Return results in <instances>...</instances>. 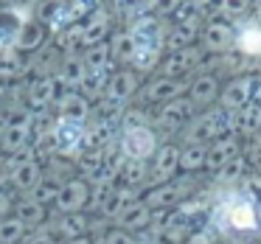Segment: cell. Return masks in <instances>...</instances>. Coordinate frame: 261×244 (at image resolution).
Listing matches in <instances>:
<instances>
[{"label":"cell","instance_id":"d6a6232c","mask_svg":"<svg viewBox=\"0 0 261 244\" xmlns=\"http://www.w3.org/2000/svg\"><path fill=\"white\" fill-rule=\"evenodd\" d=\"M110 53H113V62H124L129 65L132 57H135V45H132V37L129 31H115L113 37H110Z\"/></svg>","mask_w":261,"mask_h":244},{"label":"cell","instance_id":"7dc6e473","mask_svg":"<svg viewBox=\"0 0 261 244\" xmlns=\"http://www.w3.org/2000/svg\"><path fill=\"white\" fill-rule=\"evenodd\" d=\"M6 98H9V87L6 82H0V104H6Z\"/></svg>","mask_w":261,"mask_h":244},{"label":"cell","instance_id":"8992f818","mask_svg":"<svg viewBox=\"0 0 261 244\" xmlns=\"http://www.w3.org/2000/svg\"><path fill=\"white\" fill-rule=\"evenodd\" d=\"M194 79V76H191ZM191 79H171V76H154L152 82H146V85L138 90V101L141 104H154V107H160V104L171 101V98H180L188 93V85H191Z\"/></svg>","mask_w":261,"mask_h":244},{"label":"cell","instance_id":"e575fe53","mask_svg":"<svg viewBox=\"0 0 261 244\" xmlns=\"http://www.w3.org/2000/svg\"><path fill=\"white\" fill-rule=\"evenodd\" d=\"M87 70H110L113 65V53H110V42H101V45H93L82 53Z\"/></svg>","mask_w":261,"mask_h":244},{"label":"cell","instance_id":"52a82bcc","mask_svg":"<svg viewBox=\"0 0 261 244\" xmlns=\"http://www.w3.org/2000/svg\"><path fill=\"white\" fill-rule=\"evenodd\" d=\"M143 87V76L141 70L135 68H124V70H115L113 76H110L107 82V90H104L101 98H107L110 104H115V107L124 110L126 101H132V98L138 96V90Z\"/></svg>","mask_w":261,"mask_h":244},{"label":"cell","instance_id":"f1b7e54d","mask_svg":"<svg viewBox=\"0 0 261 244\" xmlns=\"http://www.w3.org/2000/svg\"><path fill=\"white\" fill-rule=\"evenodd\" d=\"M118 180H121V185L146 188L149 185V163H143V160H121Z\"/></svg>","mask_w":261,"mask_h":244},{"label":"cell","instance_id":"836d02e7","mask_svg":"<svg viewBox=\"0 0 261 244\" xmlns=\"http://www.w3.org/2000/svg\"><path fill=\"white\" fill-rule=\"evenodd\" d=\"M59 185H62V182H59L57 177H42V180L37 182V185L31 188V191H29V199H34L37 205L48 208V205H54V199H57Z\"/></svg>","mask_w":261,"mask_h":244},{"label":"cell","instance_id":"f35d334b","mask_svg":"<svg viewBox=\"0 0 261 244\" xmlns=\"http://www.w3.org/2000/svg\"><path fill=\"white\" fill-rule=\"evenodd\" d=\"M242 154L247 157V166L253 174H261V132L253 138H247V143L242 146Z\"/></svg>","mask_w":261,"mask_h":244},{"label":"cell","instance_id":"ee69618b","mask_svg":"<svg viewBox=\"0 0 261 244\" xmlns=\"http://www.w3.org/2000/svg\"><path fill=\"white\" fill-rule=\"evenodd\" d=\"M12 210V199L6 197V194L0 191V219H6V213Z\"/></svg>","mask_w":261,"mask_h":244},{"label":"cell","instance_id":"484cf974","mask_svg":"<svg viewBox=\"0 0 261 244\" xmlns=\"http://www.w3.org/2000/svg\"><path fill=\"white\" fill-rule=\"evenodd\" d=\"M90 233V216L85 210H76V213H62L59 222L54 225V236H62L65 238H79Z\"/></svg>","mask_w":261,"mask_h":244},{"label":"cell","instance_id":"d4e9b609","mask_svg":"<svg viewBox=\"0 0 261 244\" xmlns=\"http://www.w3.org/2000/svg\"><path fill=\"white\" fill-rule=\"evenodd\" d=\"M110 40V17L104 12L90 14L87 23H82V51L93 45H101V42Z\"/></svg>","mask_w":261,"mask_h":244},{"label":"cell","instance_id":"44dd1931","mask_svg":"<svg viewBox=\"0 0 261 244\" xmlns=\"http://www.w3.org/2000/svg\"><path fill=\"white\" fill-rule=\"evenodd\" d=\"M48 34H51V29H48L45 23H40V20L31 17L29 23L23 25V31L17 34L14 51H20V53H34V51H40V48L48 42Z\"/></svg>","mask_w":261,"mask_h":244},{"label":"cell","instance_id":"bcb514c9","mask_svg":"<svg viewBox=\"0 0 261 244\" xmlns=\"http://www.w3.org/2000/svg\"><path fill=\"white\" fill-rule=\"evenodd\" d=\"M62 244H93L90 236H79V238H65Z\"/></svg>","mask_w":261,"mask_h":244},{"label":"cell","instance_id":"83f0119b","mask_svg":"<svg viewBox=\"0 0 261 244\" xmlns=\"http://www.w3.org/2000/svg\"><path fill=\"white\" fill-rule=\"evenodd\" d=\"M59 110H62V118H70V121H82V124H87L90 121V115H93V107H90V101H87L85 96H82L79 90H70V93H65L62 98H59Z\"/></svg>","mask_w":261,"mask_h":244},{"label":"cell","instance_id":"e0dca14e","mask_svg":"<svg viewBox=\"0 0 261 244\" xmlns=\"http://www.w3.org/2000/svg\"><path fill=\"white\" fill-rule=\"evenodd\" d=\"M233 51L247 59H261V20L258 17H247L242 25H236Z\"/></svg>","mask_w":261,"mask_h":244},{"label":"cell","instance_id":"7bdbcfd3","mask_svg":"<svg viewBox=\"0 0 261 244\" xmlns=\"http://www.w3.org/2000/svg\"><path fill=\"white\" fill-rule=\"evenodd\" d=\"M182 244H216V236L211 230H194Z\"/></svg>","mask_w":261,"mask_h":244},{"label":"cell","instance_id":"5b68a950","mask_svg":"<svg viewBox=\"0 0 261 244\" xmlns=\"http://www.w3.org/2000/svg\"><path fill=\"white\" fill-rule=\"evenodd\" d=\"M253 101H261V73H244L230 79L227 85H222L216 104L227 113H239L242 107H247Z\"/></svg>","mask_w":261,"mask_h":244},{"label":"cell","instance_id":"ab89813d","mask_svg":"<svg viewBox=\"0 0 261 244\" xmlns=\"http://www.w3.org/2000/svg\"><path fill=\"white\" fill-rule=\"evenodd\" d=\"M101 244H143V241H141V236L124 230V227H110L101 236Z\"/></svg>","mask_w":261,"mask_h":244},{"label":"cell","instance_id":"6da1fadb","mask_svg":"<svg viewBox=\"0 0 261 244\" xmlns=\"http://www.w3.org/2000/svg\"><path fill=\"white\" fill-rule=\"evenodd\" d=\"M129 37H132V45H135V57H132V68L146 73V70L158 68L160 65V53L166 48V29L158 17L152 14H143L138 17L135 23L129 25Z\"/></svg>","mask_w":261,"mask_h":244},{"label":"cell","instance_id":"d590c367","mask_svg":"<svg viewBox=\"0 0 261 244\" xmlns=\"http://www.w3.org/2000/svg\"><path fill=\"white\" fill-rule=\"evenodd\" d=\"M17 76H23V57H20V51H14V48L0 51V82L17 79Z\"/></svg>","mask_w":261,"mask_h":244},{"label":"cell","instance_id":"4fadbf2b","mask_svg":"<svg viewBox=\"0 0 261 244\" xmlns=\"http://www.w3.org/2000/svg\"><path fill=\"white\" fill-rule=\"evenodd\" d=\"M219 93H222V82L216 73H197L191 79V85H188V101L197 107V113H202V110L208 107H216V101H219Z\"/></svg>","mask_w":261,"mask_h":244},{"label":"cell","instance_id":"ba28073f","mask_svg":"<svg viewBox=\"0 0 261 244\" xmlns=\"http://www.w3.org/2000/svg\"><path fill=\"white\" fill-rule=\"evenodd\" d=\"M194 115H197V107L188 101V96H180V98H171V101L160 104L154 121H158L160 129L182 132V129H186V126L194 121Z\"/></svg>","mask_w":261,"mask_h":244},{"label":"cell","instance_id":"d6986e66","mask_svg":"<svg viewBox=\"0 0 261 244\" xmlns=\"http://www.w3.org/2000/svg\"><path fill=\"white\" fill-rule=\"evenodd\" d=\"M199 34H202V25L197 20H182V23H171V29L166 31V48L169 51H182V48L197 45Z\"/></svg>","mask_w":261,"mask_h":244},{"label":"cell","instance_id":"60d3db41","mask_svg":"<svg viewBox=\"0 0 261 244\" xmlns=\"http://www.w3.org/2000/svg\"><path fill=\"white\" fill-rule=\"evenodd\" d=\"M253 0H219V9L227 14V17H244Z\"/></svg>","mask_w":261,"mask_h":244},{"label":"cell","instance_id":"277c9868","mask_svg":"<svg viewBox=\"0 0 261 244\" xmlns=\"http://www.w3.org/2000/svg\"><path fill=\"white\" fill-rule=\"evenodd\" d=\"M194 191H197V174L171 177V180L160 182V185L146 188L143 205L152 208V210H169V208H177L180 202H186Z\"/></svg>","mask_w":261,"mask_h":244},{"label":"cell","instance_id":"8fae6325","mask_svg":"<svg viewBox=\"0 0 261 244\" xmlns=\"http://www.w3.org/2000/svg\"><path fill=\"white\" fill-rule=\"evenodd\" d=\"M54 132V143H57V152L62 154H73L85 146V138H87V124L82 121H70V118H62L59 115L51 126Z\"/></svg>","mask_w":261,"mask_h":244},{"label":"cell","instance_id":"7a4b0ae2","mask_svg":"<svg viewBox=\"0 0 261 244\" xmlns=\"http://www.w3.org/2000/svg\"><path fill=\"white\" fill-rule=\"evenodd\" d=\"M230 132H233V113H227V110H222L216 104V107H208L194 115V121L180 135H182V146L186 143H202V146H208V143L230 135Z\"/></svg>","mask_w":261,"mask_h":244},{"label":"cell","instance_id":"2e32d148","mask_svg":"<svg viewBox=\"0 0 261 244\" xmlns=\"http://www.w3.org/2000/svg\"><path fill=\"white\" fill-rule=\"evenodd\" d=\"M242 146L244 141L236 135V132H230V135L219 138V141L208 143V154H205V171H219L225 163H230L236 154H242Z\"/></svg>","mask_w":261,"mask_h":244},{"label":"cell","instance_id":"7c38bea8","mask_svg":"<svg viewBox=\"0 0 261 244\" xmlns=\"http://www.w3.org/2000/svg\"><path fill=\"white\" fill-rule=\"evenodd\" d=\"M199 40H202L205 51L225 57V53L233 51V42H236V25H230L227 20H211V23L202 25Z\"/></svg>","mask_w":261,"mask_h":244},{"label":"cell","instance_id":"7402d4cb","mask_svg":"<svg viewBox=\"0 0 261 244\" xmlns=\"http://www.w3.org/2000/svg\"><path fill=\"white\" fill-rule=\"evenodd\" d=\"M233 132L242 141L258 135L261 132V101H253L247 107H242L239 113H233Z\"/></svg>","mask_w":261,"mask_h":244},{"label":"cell","instance_id":"1f68e13d","mask_svg":"<svg viewBox=\"0 0 261 244\" xmlns=\"http://www.w3.org/2000/svg\"><path fill=\"white\" fill-rule=\"evenodd\" d=\"M107 82H110V70H87L82 85H79V93L87 101L90 98H101L104 90H107Z\"/></svg>","mask_w":261,"mask_h":244},{"label":"cell","instance_id":"4dcf8cb0","mask_svg":"<svg viewBox=\"0 0 261 244\" xmlns=\"http://www.w3.org/2000/svg\"><path fill=\"white\" fill-rule=\"evenodd\" d=\"M85 73H87L85 59H82V57H73V53H68V57L62 59V65H59V70H57V76L70 87V90H79V85H82V79H85Z\"/></svg>","mask_w":261,"mask_h":244},{"label":"cell","instance_id":"9c48e42d","mask_svg":"<svg viewBox=\"0 0 261 244\" xmlns=\"http://www.w3.org/2000/svg\"><path fill=\"white\" fill-rule=\"evenodd\" d=\"M54 208L57 213H76V210L90 208V182L82 180V177H73V180H65L59 185V194L54 199Z\"/></svg>","mask_w":261,"mask_h":244},{"label":"cell","instance_id":"f6af8a7d","mask_svg":"<svg viewBox=\"0 0 261 244\" xmlns=\"http://www.w3.org/2000/svg\"><path fill=\"white\" fill-rule=\"evenodd\" d=\"M244 238H239V236H219L216 238V244H242Z\"/></svg>","mask_w":261,"mask_h":244},{"label":"cell","instance_id":"c3c4849f","mask_svg":"<svg viewBox=\"0 0 261 244\" xmlns=\"http://www.w3.org/2000/svg\"><path fill=\"white\" fill-rule=\"evenodd\" d=\"M17 3H23V0H0V9L3 6H17Z\"/></svg>","mask_w":261,"mask_h":244},{"label":"cell","instance_id":"30bf717a","mask_svg":"<svg viewBox=\"0 0 261 244\" xmlns=\"http://www.w3.org/2000/svg\"><path fill=\"white\" fill-rule=\"evenodd\" d=\"M177 171H180V143H163V146H158V152L152 157V166H149V188L177 177Z\"/></svg>","mask_w":261,"mask_h":244},{"label":"cell","instance_id":"603a6c76","mask_svg":"<svg viewBox=\"0 0 261 244\" xmlns=\"http://www.w3.org/2000/svg\"><path fill=\"white\" fill-rule=\"evenodd\" d=\"M57 101V79L51 76H37L29 85V107L31 110H48Z\"/></svg>","mask_w":261,"mask_h":244},{"label":"cell","instance_id":"ffe728a7","mask_svg":"<svg viewBox=\"0 0 261 244\" xmlns=\"http://www.w3.org/2000/svg\"><path fill=\"white\" fill-rule=\"evenodd\" d=\"M253 174L247 166V157L244 154H236L230 163H225L219 171H214V185L216 188H239L247 177Z\"/></svg>","mask_w":261,"mask_h":244},{"label":"cell","instance_id":"5bb4252c","mask_svg":"<svg viewBox=\"0 0 261 244\" xmlns=\"http://www.w3.org/2000/svg\"><path fill=\"white\" fill-rule=\"evenodd\" d=\"M31 6L25 3H17V6H3L0 9V51L6 48H14L17 42V34L23 31V25L31 20Z\"/></svg>","mask_w":261,"mask_h":244},{"label":"cell","instance_id":"8d00e7d4","mask_svg":"<svg viewBox=\"0 0 261 244\" xmlns=\"http://www.w3.org/2000/svg\"><path fill=\"white\" fill-rule=\"evenodd\" d=\"M29 233V227L17 219V216H9V219H0V244H20Z\"/></svg>","mask_w":261,"mask_h":244},{"label":"cell","instance_id":"4316f807","mask_svg":"<svg viewBox=\"0 0 261 244\" xmlns=\"http://www.w3.org/2000/svg\"><path fill=\"white\" fill-rule=\"evenodd\" d=\"M9 180H12V185L17 188V191L29 194L31 188L42 180V169H40V163H37V160H17V163L12 166Z\"/></svg>","mask_w":261,"mask_h":244},{"label":"cell","instance_id":"681fc988","mask_svg":"<svg viewBox=\"0 0 261 244\" xmlns=\"http://www.w3.org/2000/svg\"><path fill=\"white\" fill-rule=\"evenodd\" d=\"M0 141H3V124H0Z\"/></svg>","mask_w":261,"mask_h":244},{"label":"cell","instance_id":"b9f144b4","mask_svg":"<svg viewBox=\"0 0 261 244\" xmlns=\"http://www.w3.org/2000/svg\"><path fill=\"white\" fill-rule=\"evenodd\" d=\"M23 244H57V236H54L51 230H40V233H31V236H25Z\"/></svg>","mask_w":261,"mask_h":244},{"label":"cell","instance_id":"3957f363","mask_svg":"<svg viewBox=\"0 0 261 244\" xmlns=\"http://www.w3.org/2000/svg\"><path fill=\"white\" fill-rule=\"evenodd\" d=\"M160 141L158 132L149 124H121V135H118V152L124 160H149L154 157Z\"/></svg>","mask_w":261,"mask_h":244},{"label":"cell","instance_id":"74e56055","mask_svg":"<svg viewBox=\"0 0 261 244\" xmlns=\"http://www.w3.org/2000/svg\"><path fill=\"white\" fill-rule=\"evenodd\" d=\"M17 219L23 222L25 227H37L45 222V208L42 205H37L34 199H25V202L17 205Z\"/></svg>","mask_w":261,"mask_h":244},{"label":"cell","instance_id":"ac0fdd59","mask_svg":"<svg viewBox=\"0 0 261 244\" xmlns=\"http://www.w3.org/2000/svg\"><path fill=\"white\" fill-rule=\"evenodd\" d=\"M31 141V118L29 113L12 118L9 124H3V141H0V152H9V154H17L29 146Z\"/></svg>","mask_w":261,"mask_h":244},{"label":"cell","instance_id":"cb8c5ba5","mask_svg":"<svg viewBox=\"0 0 261 244\" xmlns=\"http://www.w3.org/2000/svg\"><path fill=\"white\" fill-rule=\"evenodd\" d=\"M152 219H154L152 208H146L143 199H141V202L129 205V208L115 219V227H124V230H129V233H143V230L152 227Z\"/></svg>","mask_w":261,"mask_h":244},{"label":"cell","instance_id":"f546056e","mask_svg":"<svg viewBox=\"0 0 261 244\" xmlns=\"http://www.w3.org/2000/svg\"><path fill=\"white\" fill-rule=\"evenodd\" d=\"M205 154H208V146H202V143H186V146H180V171L182 174H199V171H205Z\"/></svg>","mask_w":261,"mask_h":244},{"label":"cell","instance_id":"9a60e30c","mask_svg":"<svg viewBox=\"0 0 261 244\" xmlns=\"http://www.w3.org/2000/svg\"><path fill=\"white\" fill-rule=\"evenodd\" d=\"M143 188H132V185H113L110 188V194L101 199V205H98V216H104V219H118L121 213H124L129 205L141 202L143 199Z\"/></svg>","mask_w":261,"mask_h":244}]
</instances>
